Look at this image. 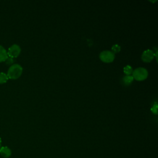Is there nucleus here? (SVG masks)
<instances>
[{"label":"nucleus","instance_id":"obj_10","mask_svg":"<svg viewBox=\"0 0 158 158\" xmlns=\"http://www.w3.org/2000/svg\"><path fill=\"white\" fill-rule=\"evenodd\" d=\"M123 72L126 75H130L131 74H132L133 69L130 65H126L123 68Z\"/></svg>","mask_w":158,"mask_h":158},{"label":"nucleus","instance_id":"obj_4","mask_svg":"<svg viewBox=\"0 0 158 158\" xmlns=\"http://www.w3.org/2000/svg\"><path fill=\"white\" fill-rule=\"evenodd\" d=\"M7 52L8 57H10L11 58H15L19 56V55L20 54L21 52V48L18 44H14L9 48Z\"/></svg>","mask_w":158,"mask_h":158},{"label":"nucleus","instance_id":"obj_2","mask_svg":"<svg viewBox=\"0 0 158 158\" xmlns=\"http://www.w3.org/2000/svg\"><path fill=\"white\" fill-rule=\"evenodd\" d=\"M148 76V72L145 68L138 67L133 70L132 77L138 81L144 80Z\"/></svg>","mask_w":158,"mask_h":158},{"label":"nucleus","instance_id":"obj_3","mask_svg":"<svg viewBox=\"0 0 158 158\" xmlns=\"http://www.w3.org/2000/svg\"><path fill=\"white\" fill-rule=\"evenodd\" d=\"M100 59L106 63L112 62L115 59L114 54L110 51H103L99 54Z\"/></svg>","mask_w":158,"mask_h":158},{"label":"nucleus","instance_id":"obj_14","mask_svg":"<svg viewBox=\"0 0 158 158\" xmlns=\"http://www.w3.org/2000/svg\"><path fill=\"white\" fill-rule=\"evenodd\" d=\"M1 143H2V141H1V139L0 138V148H1Z\"/></svg>","mask_w":158,"mask_h":158},{"label":"nucleus","instance_id":"obj_6","mask_svg":"<svg viewBox=\"0 0 158 158\" xmlns=\"http://www.w3.org/2000/svg\"><path fill=\"white\" fill-rule=\"evenodd\" d=\"M0 154L4 158H8L11 156L12 151L7 146H1L0 148Z\"/></svg>","mask_w":158,"mask_h":158},{"label":"nucleus","instance_id":"obj_1","mask_svg":"<svg viewBox=\"0 0 158 158\" xmlns=\"http://www.w3.org/2000/svg\"><path fill=\"white\" fill-rule=\"evenodd\" d=\"M23 72L22 67L18 64H14L8 69L7 75L9 78L15 80L20 77Z\"/></svg>","mask_w":158,"mask_h":158},{"label":"nucleus","instance_id":"obj_12","mask_svg":"<svg viewBox=\"0 0 158 158\" xmlns=\"http://www.w3.org/2000/svg\"><path fill=\"white\" fill-rule=\"evenodd\" d=\"M151 110L154 114H157V104L156 103L152 106V107L151 108Z\"/></svg>","mask_w":158,"mask_h":158},{"label":"nucleus","instance_id":"obj_5","mask_svg":"<svg viewBox=\"0 0 158 158\" xmlns=\"http://www.w3.org/2000/svg\"><path fill=\"white\" fill-rule=\"evenodd\" d=\"M155 54L150 49H147L144 51L141 56V59L145 62H150L154 57Z\"/></svg>","mask_w":158,"mask_h":158},{"label":"nucleus","instance_id":"obj_8","mask_svg":"<svg viewBox=\"0 0 158 158\" xmlns=\"http://www.w3.org/2000/svg\"><path fill=\"white\" fill-rule=\"evenodd\" d=\"M133 79L134 78L132 77V75H126L123 77V81L125 85H129L132 83V81H133Z\"/></svg>","mask_w":158,"mask_h":158},{"label":"nucleus","instance_id":"obj_9","mask_svg":"<svg viewBox=\"0 0 158 158\" xmlns=\"http://www.w3.org/2000/svg\"><path fill=\"white\" fill-rule=\"evenodd\" d=\"M8 79L9 78L6 73L0 72V84L5 83L8 80Z\"/></svg>","mask_w":158,"mask_h":158},{"label":"nucleus","instance_id":"obj_11","mask_svg":"<svg viewBox=\"0 0 158 158\" xmlns=\"http://www.w3.org/2000/svg\"><path fill=\"white\" fill-rule=\"evenodd\" d=\"M120 51V46L118 44H115L112 46V52L114 54Z\"/></svg>","mask_w":158,"mask_h":158},{"label":"nucleus","instance_id":"obj_7","mask_svg":"<svg viewBox=\"0 0 158 158\" xmlns=\"http://www.w3.org/2000/svg\"><path fill=\"white\" fill-rule=\"evenodd\" d=\"M8 55L6 49L0 44V62L5 61Z\"/></svg>","mask_w":158,"mask_h":158},{"label":"nucleus","instance_id":"obj_13","mask_svg":"<svg viewBox=\"0 0 158 158\" xmlns=\"http://www.w3.org/2000/svg\"><path fill=\"white\" fill-rule=\"evenodd\" d=\"M4 62H6V64H12V62H13V58H11V57H8Z\"/></svg>","mask_w":158,"mask_h":158}]
</instances>
